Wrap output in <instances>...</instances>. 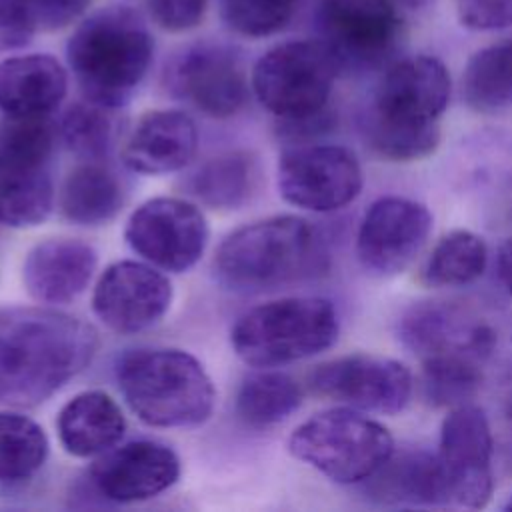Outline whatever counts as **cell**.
<instances>
[{"instance_id": "obj_8", "label": "cell", "mask_w": 512, "mask_h": 512, "mask_svg": "<svg viewBox=\"0 0 512 512\" xmlns=\"http://www.w3.org/2000/svg\"><path fill=\"white\" fill-rule=\"evenodd\" d=\"M50 118L10 120L0 136V224L32 228L54 208Z\"/></svg>"}, {"instance_id": "obj_25", "label": "cell", "mask_w": 512, "mask_h": 512, "mask_svg": "<svg viewBox=\"0 0 512 512\" xmlns=\"http://www.w3.org/2000/svg\"><path fill=\"white\" fill-rule=\"evenodd\" d=\"M124 204L118 176L100 160H86L66 176L60 190V212L78 226L110 222Z\"/></svg>"}, {"instance_id": "obj_22", "label": "cell", "mask_w": 512, "mask_h": 512, "mask_svg": "<svg viewBox=\"0 0 512 512\" xmlns=\"http://www.w3.org/2000/svg\"><path fill=\"white\" fill-rule=\"evenodd\" d=\"M66 90V70L48 54H26L0 62V112L8 120L50 118Z\"/></svg>"}, {"instance_id": "obj_37", "label": "cell", "mask_w": 512, "mask_h": 512, "mask_svg": "<svg viewBox=\"0 0 512 512\" xmlns=\"http://www.w3.org/2000/svg\"><path fill=\"white\" fill-rule=\"evenodd\" d=\"M30 8L36 26L58 30L72 24L90 4V0H24Z\"/></svg>"}, {"instance_id": "obj_29", "label": "cell", "mask_w": 512, "mask_h": 512, "mask_svg": "<svg viewBox=\"0 0 512 512\" xmlns=\"http://www.w3.org/2000/svg\"><path fill=\"white\" fill-rule=\"evenodd\" d=\"M302 404V388L298 382L274 370H262L248 376L236 396L238 416L254 428L280 424L292 416Z\"/></svg>"}, {"instance_id": "obj_1", "label": "cell", "mask_w": 512, "mask_h": 512, "mask_svg": "<svg viewBox=\"0 0 512 512\" xmlns=\"http://www.w3.org/2000/svg\"><path fill=\"white\" fill-rule=\"evenodd\" d=\"M96 350V330L76 316L52 308H2L0 404H42L80 374Z\"/></svg>"}, {"instance_id": "obj_11", "label": "cell", "mask_w": 512, "mask_h": 512, "mask_svg": "<svg viewBox=\"0 0 512 512\" xmlns=\"http://www.w3.org/2000/svg\"><path fill=\"white\" fill-rule=\"evenodd\" d=\"M280 196L302 210L334 212L362 190L356 154L340 144H300L282 152L276 170Z\"/></svg>"}, {"instance_id": "obj_2", "label": "cell", "mask_w": 512, "mask_h": 512, "mask_svg": "<svg viewBox=\"0 0 512 512\" xmlns=\"http://www.w3.org/2000/svg\"><path fill=\"white\" fill-rule=\"evenodd\" d=\"M448 102L450 74L438 58L424 54L402 58L376 86L364 138L386 160H422L440 144L438 120Z\"/></svg>"}, {"instance_id": "obj_23", "label": "cell", "mask_w": 512, "mask_h": 512, "mask_svg": "<svg viewBox=\"0 0 512 512\" xmlns=\"http://www.w3.org/2000/svg\"><path fill=\"white\" fill-rule=\"evenodd\" d=\"M360 486L372 502L384 506L448 504L438 458L422 448H394Z\"/></svg>"}, {"instance_id": "obj_9", "label": "cell", "mask_w": 512, "mask_h": 512, "mask_svg": "<svg viewBox=\"0 0 512 512\" xmlns=\"http://www.w3.org/2000/svg\"><path fill=\"white\" fill-rule=\"evenodd\" d=\"M338 60L322 40H290L270 48L252 70L258 102L280 120H300L326 110Z\"/></svg>"}, {"instance_id": "obj_4", "label": "cell", "mask_w": 512, "mask_h": 512, "mask_svg": "<svg viewBox=\"0 0 512 512\" xmlns=\"http://www.w3.org/2000/svg\"><path fill=\"white\" fill-rule=\"evenodd\" d=\"M128 408L154 428H194L216 404L214 384L196 356L180 348H136L116 362Z\"/></svg>"}, {"instance_id": "obj_28", "label": "cell", "mask_w": 512, "mask_h": 512, "mask_svg": "<svg viewBox=\"0 0 512 512\" xmlns=\"http://www.w3.org/2000/svg\"><path fill=\"white\" fill-rule=\"evenodd\" d=\"M488 266L484 238L470 230H452L432 248L422 280L432 288H460L476 282Z\"/></svg>"}, {"instance_id": "obj_24", "label": "cell", "mask_w": 512, "mask_h": 512, "mask_svg": "<svg viewBox=\"0 0 512 512\" xmlns=\"http://www.w3.org/2000/svg\"><path fill=\"white\" fill-rule=\"evenodd\" d=\"M56 430L70 456L94 458L118 446L126 432V418L110 394L86 390L62 406Z\"/></svg>"}, {"instance_id": "obj_17", "label": "cell", "mask_w": 512, "mask_h": 512, "mask_svg": "<svg viewBox=\"0 0 512 512\" xmlns=\"http://www.w3.org/2000/svg\"><path fill=\"white\" fill-rule=\"evenodd\" d=\"M318 32L338 64L374 66L398 40L400 16L394 0H322Z\"/></svg>"}, {"instance_id": "obj_6", "label": "cell", "mask_w": 512, "mask_h": 512, "mask_svg": "<svg viewBox=\"0 0 512 512\" xmlns=\"http://www.w3.org/2000/svg\"><path fill=\"white\" fill-rule=\"evenodd\" d=\"M338 332L340 320L330 300L290 296L244 312L230 332V344L244 364L274 368L328 350Z\"/></svg>"}, {"instance_id": "obj_14", "label": "cell", "mask_w": 512, "mask_h": 512, "mask_svg": "<svg viewBox=\"0 0 512 512\" xmlns=\"http://www.w3.org/2000/svg\"><path fill=\"white\" fill-rule=\"evenodd\" d=\"M310 388L328 400L360 412L398 414L412 396L410 370L378 354H348L316 366L308 376Z\"/></svg>"}, {"instance_id": "obj_40", "label": "cell", "mask_w": 512, "mask_h": 512, "mask_svg": "<svg viewBox=\"0 0 512 512\" xmlns=\"http://www.w3.org/2000/svg\"><path fill=\"white\" fill-rule=\"evenodd\" d=\"M504 414H506V418H508V422H510V426H512V390L508 392V396H506V402H504Z\"/></svg>"}, {"instance_id": "obj_18", "label": "cell", "mask_w": 512, "mask_h": 512, "mask_svg": "<svg viewBox=\"0 0 512 512\" xmlns=\"http://www.w3.org/2000/svg\"><path fill=\"white\" fill-rule=\"evenodd\" d=\"M166 86L210 118L234 116L248 96L240 58L216 44H198L174 56L166 68Z\"/></svg>"}, {"instance_id": "obj_36", "label": "cell", "mask_w": 512, "mask_h": 512, "mask_svg": "<svg viewBox=\"0 0 512 512\" xmlns=\"http://www.w3.org/2000/svg\"><path fill=\"white\" fill-rule=\"evenodd\" d=\"M208 0H150L154 22L170 32H184L198 26L204 18Z\"/></svg>"}, {"instance_id": "obj_5", "label": "cell", "mask_w": 512, "mask_h": 512, "mask_svg": "<svg viewBox=\"0 0 512 512\" xmlns=\"http://www.w3.org/2000/svg\"><path fill=\"white\" fill-rule=\"evenodd\" d=\"M154 40L142 18L130 8H104L86 18L70 36V70L94 104L118 108L144 80Z\"/></svg>"}, {"instance_id": "obj_33", "label": "cell", "mask_w": 512, "mask_h": 512, "mask_svg": "<svg viewBox=\"0 0 512 512\" xmlns=\"http://www.w3.org/2000/svg\"><path fill=\"white\" fill-rule=\"evenodd\" d=\"M298 0H220L224 22L248 38H264L282 30Z\"/></svg>"}, {"instance_id": "obj_3", "label": "cell", "mask_w": 512, "mask_h": 512, "mask_svg": "<svg viewBox=\"0 0 512 512\" xmlns=\"http://www.w3.org/2000/svg\"><path fill=\"white\" fill-rule=\"evenodd\" d=\"M212 264L230 290L268 292L322 276L330 254L312 222L284 214L230 232L218 244Z\"/></svg>"}, {"instance_id": "obj_41", "label": "cell", "mask_w": 512, "mask_h": 512, "mask_svg": "<svg viewBox=\"0 0 512 512\" xmlns=\"http://www.w3.org/2000/svg\"><path fill=\"white\" fill-rule=\"evenodd\" d=\"M504 510H512V494L508 496V500H506V504H504Z\"/></svg>"}, {"instance_id": "obj_20", "label": "cell", "mask_w": 512, "mask_h": 512, "mask_svg": "<svg viewBox=\"0 0 512 512\" xmlns=\"http://www.w3.org/2000/svg\"><path fill=\"white\" fill-rule=\"evenodd\" d=\"M98 266L96 250L78 238H48L24 258L22 282L40 304L58 306L76 300Z\"/></svg>"}, {"instance_id": "obj_35", "label": "cell", "mask_w": 512, "mask_h": 512, "mask_svg": "<svg viewBox=\"0 0 512 512\" xmlns=\"http://www.w3.org/2000/svg\"><path fill=\"white\" fill-rule=\"evenodd\" d=\"M36 28V20L24 0H0V52L26 46Z\"/></svg>"}, {"instance_id": "obj_30", "label": "cell", "mask_w": 512, "mask_h": 512, "mask_svg": "<svg viewBox=\"0 0 512 512\" xmlns=\"http://www.w3.org/2000/svg\"><path fill=\"white\" fill-rule=\"evenodd\" d=\"M48 436L32 418L0 410V482H20L34 476L48 458Z\"/></svg>"}, {"instance_id": "obj_32", "label": "cell", "mask_w": 512, "mask_h": 512, "mask_svg": "<svg viewBox=\"0 0 512 512\" xmlns=\"http://www.w3.org/2000/svg\"><path fill=\"white\" fill-rule=\"evenodd\" d=\"M106 106L74 104L66 110L60 122V136L64 144L84 160H102L112 146V118Z\"/></svg>"}, {"instance_id": "obj_31", "label": "cell", "mask_w": 512, "mask_h": 512, "mask_svg": "<svg viewBox=\"0 0 512 512\" xmlns=\"http://www.w3.org/2000/svg\"><path fill=\"white\" fill-rule=\"evenodd\" d=\"M484 382V366L466 358L422 360V392L432 406L468 404Z\"/></svg>"}, {"instance_id": "obj_21", "label": "cell", "mask_w": 512, "mask_h": 512, "mask_svg": "<svg viewBox=\"0 0 512 512\" xmlns=\"http://www.w3.org/2000/svg\"><path fill=\"white\" fill-rule=\"evenodd\" d=\"M198 130L182 110H150L132 128L122 148V162L138 174L182 170L196 154Z\"/></svg>"}, {"instance_id": "obj_10", "label": "cell", "mask_w": 512, "mask_h": 512, "mask_svg": "<svg viewBox=\"0 0 512 512\" xmlns=\"http://www.w3.org/2000/svg\"><path fill=\"white\" fill-rule=\"evenodd\" d=\"M398 340L420 360L466 358L486 366L498 346V328L470 306L422 300L408 306L396 322Z\"/></svg>"}, {"instance_id": "obj_38", "label": "cell", "mask_w": 512, "mask_h": 512, "mask_svg": "<svg viewBox=\"0 0 512 512\" xmlns=\"http://www.w3.org/2000/svg\"><path fill=\"white\" fill-rule=\"evenodd\" d=\"M496 274L504 290L512 296V238L504 240L496 252Z\"/></svg>"}, {"instance_id": "obj_34", "label": "cell", "mask_w": 512, "mask_h": 512, "mask_svg": "<svg viewBox=\"0 0 512 512\" xmlns=\"http://www.w3.org/2000/svg\"><path fill=\"white\" fill-rule=\"evenodd\" d=\"M462 26L470 30H502L512 26V0H456Z\"/></svg>"}, {"instance_id": "obj_27", "label": "cell", "mask_w": 512, "mask_h": 512, "mask_svg": "<svg viewBox=\"0 0 512 512\" xmlns=\"http://www.w3.org/2000/svg\"><path fill=\"white\" fill-rule=\"evenodd\" d=\"M464 102L476 112L512 108V38L474 52L462 72Z\"/></svg>"}, {"instance_id": "obj_12", "label": "cell", "mask_w": 512, "mask_h": 512, "mask_svg": "<svg viewBox=\"0 0 512 512\" xmlns=\"http://www.w3.org/2000/svg\"><path fill=\"white\" fill-rule=\"evenodd\" d=\"M204 212L188 200L158 196L142 202L128 218L124 238L132 252L164 272H186L208 246Z\"/></svg>"}, {"instance_id": "obj_7", "label": "cell", "mask_w": 512, "mask_h": 512, "mask_svg": "<svg viewBox=\"0 0 512 512\" xmlns=\"http://www.w3.org/2000/svg\"><path fill=\"white\" fill-rule=\"evenodd\" d=\"M394 448L384 424L348 406L310 416L288 438V450L296 460L338 484L364 482Z\"/></svg>"}, {"instance_id": "obj_19", "label": "cell", "mask_w": 512, "mask_h": 512, "mask_svg": "<svg viewBox=\"0 0 512 512\" xmlns=\"http://www.w3.org/2000/svg\"><path fill=\"white\" fill-rule=\"evenodd\" d=\"M176 452L154 440H134L96 456L90 468L92 486L110 502L128 504L154 498L176 484Z\"/></svg>"}, {"instance_id": "obj_39", "label": "cell", "mask_w": 512, "mask_h": 512, "mask_svg": "<svg viewBox=\"0 0 512 512\" xmlns=\"http://www.w3.org/2000/svg\"><path fill=\"white\" fill-rule=\"evenodd\" d=\"M396 4H402V6H406V8H420V6H424L428 0H394Z\"/></svg>"}, {"instance_id": "obj_15", "label": "cell", "mask_w": 512, "mask_h": 512, "mask_svg": "<svg viewBox=\"0 0 512 512\" xmlns=\"http://www.w3.org/2000/svg\"><path fill=\"white\" fill-rule=\"evenodd\" d=\"M432 232L430 210L406 196H380L364 212L356 234L362 268L388 278L404 272L422 252Z\"/></svg>"}, {"instance_id": "obj_26", "label": "cell", "mask_w": 512, "mask_h": 512, "mask_svg": "<svg viewBox=\"0 0 512 512\" xmlns=\"http://www.w3.org/2000/svg\"><path fill=\"white\" fill-rule=\"evenodd\" d=\"M258 166L252 154L236 150L206 160L188 180L196 200L218 210L240 208L254 192Z\"/></svg>"}, {"instance_id": "obj_13", "label": "cell", "mask_w": 512, "mask_h": 512, "mask_svg": "<svg viewBox=\"0 0 512 512\" xmlns=\"http://www.w3.org/2000/svg\"><path fill=\"white\" fill-rule=\"evenodd\" d=\"M494 440L486 414L474 404L450 408L440 426L438 466L448 504L484 508L494 492Z\"/></svg>"}, {"instance_id": "obj_16", "label": "cell", "mask_w": 512, "mask_h": 512, "mask_svg": "<svg viewBox=\"0 0 512 512\" xmlns=\"http://www.w3.org/2000/svg\"><path fill=\"white\" fill-rule=\"evenodd\" d=\"M172 296V284L160 268L120 260L100 274L92 292V312L110 330L136 334L164 318Z\"/></svg>"}]
</instances>
